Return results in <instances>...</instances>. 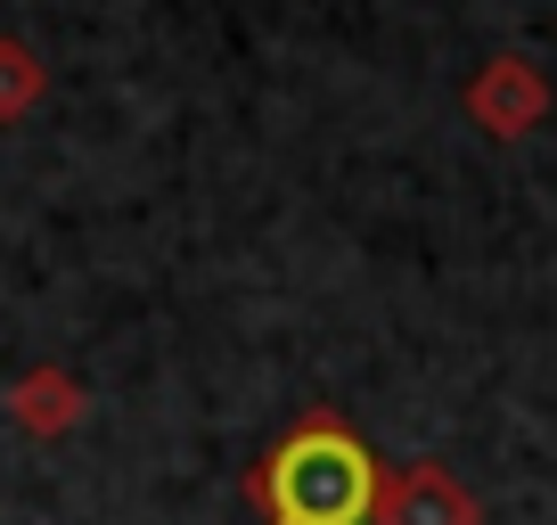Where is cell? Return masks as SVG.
<instances>
[{"instance_id": "obj_1", "label": "cell", "mask_w": 557, "mask_h": 525, "mask_svg": "<svg viewBox=\"0 0 557 525\" xmlns=\"http://www.w3.org/2000/svg\"><path fill=\"white\" fill-rule=\"evenodd\" d=\"M377 460L336 411H304L246 476L262 525H369L377 509Z\"/></svg>"}, {"instance_id": "obj_2", "label": "cell", "mask_w": 557, "mask_h": 525, "mask_svg": "<svg viewBox=\"0 0 557 525\" xmlns=\"http://www.w3.org/2000/svg\"><path fill=\"white\" fill-rule=\"evenodd\" d=\"M541 115H549V74H541L533 58L500 50V58H484V66H475V83H468V123L484 132V141H524Z\"/></svg>"}, {"instance_id": "obj_3", "label": "cell", "mask_w": 557, "mask_h": 525, "mask_svg": "<svg viewBox=\"0 0 557 525\" xmlns=\"http://www.w3.org/2000/svg\"><path fill=\"white\" fill-rule=\"evenodd\" d=\"M369 525H484V501H475L443 460H410V468L377 476Z\"/></svg>"}, {"instance_id": "obj_4", "label": "cell", "mask_w": 557, "mask_h": 525, "mask_svg": "<svg viewBox=\"0 0 557 525\" xmlns=\"http://www.w3.org/2000/svg\"><path fill=\"white\" fill-rule=\"evenodd\" d=\"M83 411H90V394H83V378L74 369H58V362H41V369H25L17 386H9V419L25 427V436H41V443H58V436H74L83 427Z\"/></svg>"}, {"instance_id": "obj_5", "label": "cell", "mask_w": 557, "mask_h": 525, "mask_svg": "<svg viewBox=\"0 0 557 525\" xmlns=\"http://www.w3.org/2000/svg\"><path fill=\"white\" fill-rule=\"evenodd\" d=\"M41 99H50V66H41V50L17 41V34H0V132L25 123Z\"/></svg>"}]
</instances>
